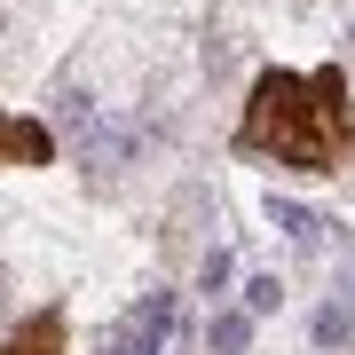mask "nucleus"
<instances>
[{
	"label": "nucleus",
	"instance_id": "f257e3e1",
	"mask_svg": "<svg viewBox=\"0 0 355 355\" xmlns=\"http://www.w3.org/2000/svg\"><path fill=\"white\" fill-rule=\"evenodd\" d=\"M237 150L300 166V174L347 166V150H355V103H347L340 64H324V71H261L253 95H245V119H237Z\"/></svg>",
	"mask_w": 355,
	"mask_h": 355
},
{
	"label": "nucleus",
	"instance_id": "7ed1b4c3",
	"mask_svg": "<svg viewBox=\"0 0 355 355\" xmlns=\"http://www.w3.org/2000/svg\"><path fill=\"white\" fill-rule=\"evenodd\" d=\"M64 340H71V331H64V308H40L32 324H16L8 340H0V355H64Z\"/></svg>",
	"mask_w": 355,
	"mask_h": 355
},
{
	"label": "nucleus",
	"instance_id": "f03ea898",
	"mask_svg": "<svg viewBox=\"0 0 355 355\" xmlns=\"http://www.w3.org/2000/svg\"><path fill=\"white\" fill-rule=\"evenodd\" d=\"M48 158H55V142H48L40 119H8L0 111V166H48Z\"/></svg>",
	"mask_w": 355,
	"mask_h": 355
}]
</instances>
